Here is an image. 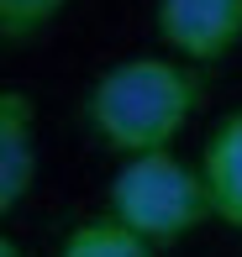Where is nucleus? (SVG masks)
Returning <instances> with one entry per match:
<instances>
[{"mask_svg": "<svg viewBox=\"0 0 242 257\" xmlns=\"http://www.w3.org/2000/svg\"><path fill=\"white\" fill-rule=\"evenodd\" d=\"M200 105V79L179 58H121L90 84L85 121L100 137V147L132 158L169 153V142L184 132L190 110Z\"/></svg>", "mask_w": 242, "mask_h": 257, "instance_id": "f257e3e1", "label": "nucleus"}, {"mask_svg": "<svg viewBox=\"0 0 242 257\" xmlns=\"http://www.w3.org/2000/svg\"><path fill=\"white\" fill-rule=\"evenodd\" d=\"M106 210L147 247H174L211 220V194H205L200 168L179 163L174 153H153L121 163V173L106 184Z\"/></svg>", "mask_w": 242, "mask_h": 257, "instance_id": "f03ea898", "label": "nucleus"}, {"mask_svg": "<svg viewBox=\"0 0 242 257\" xmlns=\"http://www.w3.org/2000/svg\"><path fill=\"white\" fill-rule=\"evenodd\" d=\"M158 37L169 53L211 63L242 42V0H158Z\"/></svg>", "mask_w": 242, "mask_h": 257, "instance_id": "7ed1b4c3", "label": "nucleus"}, {"mask_svg": "<svg viewBox=\"0 0 242 257\" xmlns=\"http://www.w3.org/2000/svg\"><path fill=\"white\" fill-rule=\"evenodd\" d=\"M37 184V115L21 89L0 95V215H16Z\"/></svg>", "mask_w": 242, "mask_h": 257, "instance_id": "20e7f679", "label": "nucleus"}, {"mask_svg": "<svg viewBox=\"0 0 242 257\" xmlns=\"http://www.w3.org/2000/svg\"><path fill=\"white\" fill-rule=\"evenodd\" d=\"M200 179H205V194H211V215L242 231V110L221 115L216 132L205 137Z\"/></svg>", "mask_w": 242, "mask_h": 257, "instance_id": "39448f33", "label": "nucleus"}, {"mask_svg": "<svg viewBox=\"0 0 242 257\" xmlns=\"http://www.w3.org/2000/svg\"><path fill=\"white\" fill-rule=\"evenodd\" d=\"M158 247H147L137 231H126L121 220L100 215V220H79L74 231L58 241V257H153Z\"/></svg>", "mask_w": 242, "mask_h": 257, "instance_id": "423d86ee", "label": "nucleus"}, {"mask_svg": "<svg viewBox=\"0 0 242 257\" xmlns=\"http://www.w3.org/2000/svg\"><path fill=\"white\" fill-rule=\"evenodd\" d=\"M68 0H0V37L6 42H32L58 21Z\"/></svg>", "mask_w": 242, "mask_h": 257, "instance_id": "0eeeda50", "label": "nucleus"}, {"mask_svg": "<svg viewBox=\"0 0 242 257\" xmlns=\"http://www.w3.org/2000/svg\"><path fill=\"white\" fill-rule=\"evenodd\" d=\"M0 257H27V252H21V247H16V241H11V236H6V241H0Z\"/></svg>", "mask_w": 242, "mask_h": 257, "instance_id": "6e6552de", "label": "nucleus"}]
</instances>
